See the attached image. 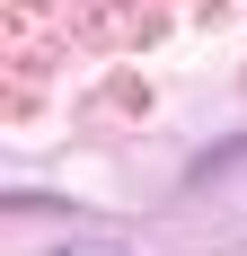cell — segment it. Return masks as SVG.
Masks as SVG:
<instances>
[{"label":"cell","instance_id":"6da1fadb","mask_svg":"<svg viewBox=\"0 0 247 256\" xmlns=\"http://www.w3.org/2000/svg\"><path fill=\"white\" fill-rule=\"evenodd\" d=\"M238 159H247V132H238V142H221V150H203L194 168H186V186H212L221 168H238Z\"/></svg>","mask_w":247,"mask_h":256},{"label":"cell","instance_id":"7a4b0ae2","mask_svg":"<svg viewBox=\"0 0 247 256\" xmlns=\"http://www.w3.org/2000/svg\"><path fill=\"white\" fill-rule=\"evenodd\" d=\"M71 256H115V248H71Z\"/></svg>","mask_w":247,"mask_h":256}]
</instances>
